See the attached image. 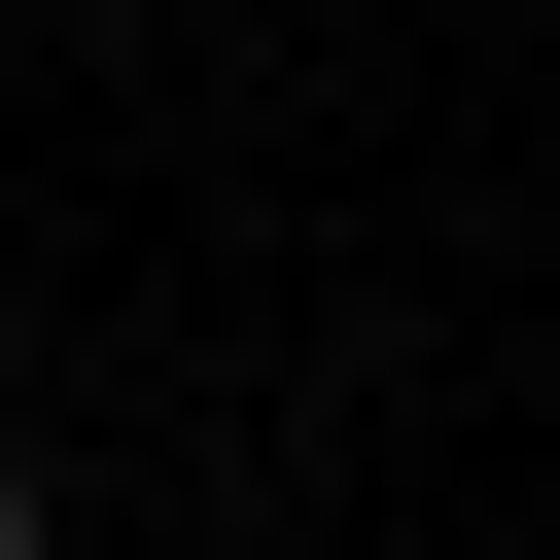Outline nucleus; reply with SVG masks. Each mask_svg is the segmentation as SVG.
<instances>
[{"mask_svg":"<svg viewBox=\"0 0 560 560\" xmlns=\"http://www.w3.org/2000/svg\"><path fill=\"white\" fill-rule=\"evenodd\" d=\"M0 560H70V525H35V455H0Z\"/></svg>","mask_w":560,"mask_h":560,"instance_id":"f257e3e1","label":"nucleus"}]
</instances>
